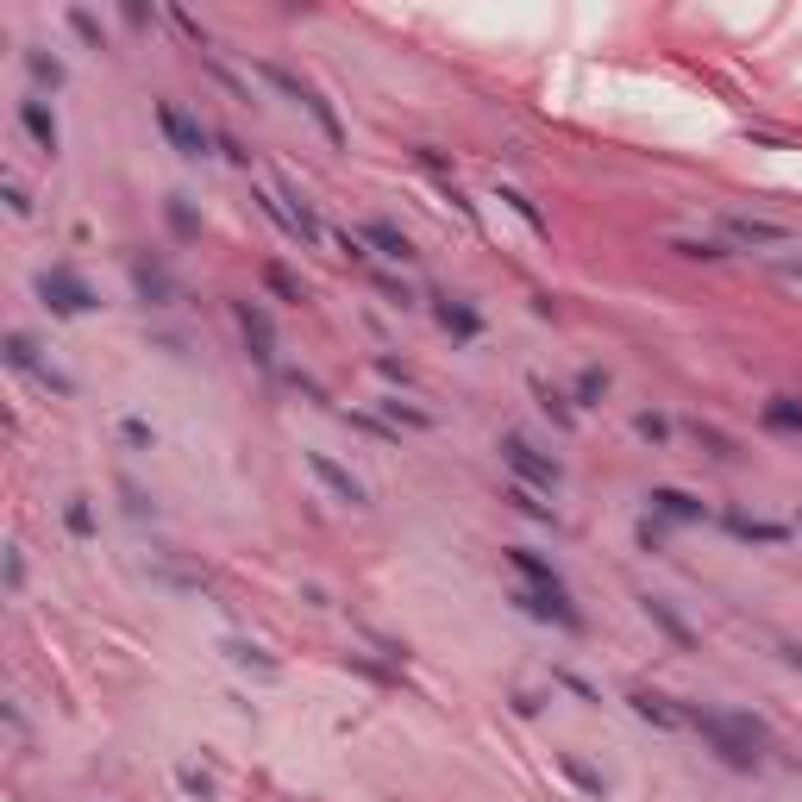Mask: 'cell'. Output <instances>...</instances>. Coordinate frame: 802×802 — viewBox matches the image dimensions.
Returning a JSON list of instances; mask_svg holds the SVG:
<instances>
[{
  "label": "cell",
  "instance_id": "60d3db41",
  "mask_svg": "<svg viewBox=\"0 0 802 802\" xmlns=\"http://www.w3.org/2000/svg\"><path fill=\"white\" fill-rule=\"evenodd\" d=\"M796 533H802V514H796Z\"/></svg>",
  "mask_w": 802,
  "mask_h": 802
},
{
  "label": "cell",
  "instance_id": "e0dca14e",
  "mask_svg": "<svg viewBox=\"0 0 802 802\" xmlns=\"http://www.w3.org/2000/svg\"><path fill=\"white\" fill-rule=\"evenodd\" d=\"M433 314H439V326H445L452 339H477V333H483V314L470 308V301H452V295H445Z\"/></svg>",
  "mask_w": 802,
  "mask_h": 802
},
{
  "label": "cell",
  "instance_id": "cb8c5ba5",
  "mask_svg": "<svg viewBox=\"0 0 802 802\" xmlns=\"http://www.w3.org/2000/svg\"><path fill=\"white\" fill-rule=\"evenodd\" d=\"M602 395H608V370H577V408H602Z\"/></svg>",
  "mask_w": 802,
  "mask_h": 802
},
{
  "label": "cell",
  "instance_id": "484cf974",
  "mask_svg": "<svg viewBox=\"0 0 802 802\" xmlns=\"http://www.w3.org/2000/svg\"><path fill=\"white\" fill-rule=\"evenodd\" d=\"M63 527L76 533V539H94V508H88V495H69V502H63Z\"/></svg>",
  "mask_w": 802,
  "mask_h": 802
},
{
  "label": "cell",
  "instance_id": "5b68a950",
  "mask_svg": "<svg viewBox=\"0 0 802 802\" xmlns=\"http://www.w3.org/2000/svg\"><path fill=\"white\" fill-rule=\"evenodd\" d=\"M157 132L170 138V151H182V157H207V126L188 120L176 101H157Z\"/></svg>",
  "mask_w": 802,
  "mask_h": 802
},
{
  "label": "cell",
  "instance_id": "4fadbf2b",
  "mask_svg": "<svg viewBox=\"0 0 802 802\" xmlns=\"http://www.w3.org/2000/svg\"><path fill=\"white\" fill-rule=\"evenodd\" d=\"M721 226H727V239H734V245H784L790 239L777 220H752V214H727Z\"/></svg>",
  "mask_w": 802,
  "mask_h": 802
},
{
  "label": "cell",
  "instance_id": "3957f363",
  "mask_svg": "<svg viewBox=\"0 0 802 802\" xmlns=\"http://www.w3.org/2000/svg\"><path fill=\"white\" fill-rule=\"evenodd\" d=\"M508 602H521V615H533V621H552V627H564V633H583V608L571 602V589H564V583H552V589L521 583Z\"/></svg>",
  "mask_w": 802,
  "mask_h": 802
},
{
  "label": "cell",
  "instance_id": "9a60e30c",
  "mask_svg": "<svg viewBox=\"0 0 802 802\" xmlns=\"http://www.w3.org/2000/svg\"><path fill=\"white\" fill-rule=\"evenodd\" d=\"M364 245H376V257H389V264H408V257H414V239L401 226H389V220H370Z\"/></svg>",
  "mask_w": 802,
  "mask_h": 802
},
{
  "label": "cell",
  "instance_id": "52a82bcc",
  "mask_svg": "<svg viewBox=\"0 0 802 802\" xmlns=\"http://www.w3.org/2000/svg\"><path fill=\"white\" fill-rule=\"evenodd\" d=\"M232 314H239V333L251 345V358L264 370H276V326H270V314L257 308V301H232Z\"/></svg>",
  "mask_w": 802,
  "mask_h": 802
},
{
  "label": "cell",
  "instance_id": "603a6c76",
  "mask_svg": "<svg viewBox=\"0 0 802 802\" xmlns=\"http://www.w3.org/2000/svg\"><path fill=\"white\" fill-rule=\"evenodd\" d=\"M765 427L802 433V401H796V395H771V401H765Z\"/></svg>",
  "mask_w": 802,
  "mask_h": 802
},
{
  "label": "cell",
  "instance_id": "ac0fdd59",
  "mask_svg": "<svg viewBox=\"0 0 802 802\" xmlns=\"http://www.w3.org/2000/svg\"><path fill=\"white\" fill-rule=\"evenodd\" d=\"M721 527L746 539V546H784V527H771V521H752V514H721Z\"/></svg>",
  "mask_w": 802,
  "mask_h": 802
},
{
  "label": "cell",
  "instance_id": "74e56055",
  "mask_svg": "<svg viewBox=\"0 0 802 802\" xmlns=\"http://www.w3.org/2000/svg\"><path fill=\"white\" fill-rule=\"evenodd\" d=\"M7 207H13L19 220H26V214H32V195H26V188H19V182H7Z\"/></svg>",
  "mask_w": 802,
  "mask_h": 802
},
{
  "label": "cell",
  "instance_id": "d6986e66",
  "mask_svg": "<svg viewBox=\"0 0 802 802\" xmlns=\"http://www.w3.org/2000/svg\"><path fill=\"white\" fill-rule=\"evenodd\" d=\"M508 564H514V571H521L533 589H552V583H564V577L552 571V564L539 558V552H527V546H508Z\"/></svg>",
  "mask_w": 802,
  "mask_h": 802
},
{
  "label": "cell",
  "instance_id": "8fae6325",
  "mask_svg": "<svg viewBox=\"0 0 802 802\" xmlns=\"http://www.w3.org/2000/svg\"><path fill=\"white\" fill-rule=\"evenodd\" d=\"M646 502H652V514H665V521H683V527H702V521H709V502H696L690 489H652Z\"/></svg>",
  "mask_w": 802,
  "mask_h": 802
},
{
  "label": "cell",
  "instance_id": "836d02e7",
  "mask_svg": "<svg viewBox=\"0 0 802 802\" xmlns=\"http://www.w3.org/2000/svg\"><path fill=\"white\" fill-rule=\"evenodd\" d=\"M383 414H389V420H408V427H433L427 408H401V401H383Z\"/></svg>",
  "mask_w": 802,
  "mask_h": 802
},
{
  "label": "cell",
  "instance_id": "f546056e",
  "mask_svg": "<svg viewBox=\"0 0 802 802\" xmlns=\"http://www.w3.org/2000/svg\"><path fill=\"white\" fill-rule=\"evenodd\" d=\"M264 282H270V289H276L282 301H308V289H301V282H295L289 270H282V264H264Z\"/></svg>",
  "mask_w": 802,
  "mask_h": 802
},
{
  "label": "cell",
  "instance_id": "2e32d148",
  "mask_svg": "<svg viewBox=\"0 0 802 802\" xmlns=\"http://www.w3.org/2000/svg\"><path fill=\"white\" fill-rule=\"evenodd\" d=\"M527 389H533V401H539V414H546V420H552L558 433H571V427H577V408H571V401H564V395H558V389L546 383V376H533Z\"/></svg>",
  "mask_w": 802,
  "mask_h": 802
},
{
  "label": "cell",
  "instance_id": "4316f807",
  "mask_svg": "<svg viewBox=\"0 0 802 802\" xmlns=\"http://www.w3.org/2000/svg\"><path fill=\"white\" fill-rule=\"evenodd\" d=\"M671 251L690 257V264H721L727 257V245H715V239H671Z\"/></svg>",
  "mask_w": 802,
  "mask_h": 802
},
{
  "label": "cell",
  "instance_id": "30bf717a",
  "mask_svg": "<svg viewBox=\"0 0 802 802\" xmlns=\"http://www.w3.org/2000/svg\"><path fill=\"white\" fill-rule=\"evenodd\" d=\"M19 126H26V138H32L44 157H57L63 138H57V113L44 107V94H26V101H19Z\"/></svg>",
  "mask_w": 802,
  "mask_h": 802
},
{
  "label": "cell",
  "instance_id": "83f0119b",
  "mask_svg": "<svg viewBox=\"0 0 802 802\" xmlns=\"http://www.w3.org/2000/svg\"><path fill=\"white\" fill-rule=\"evenodd\" d=\"M63 19H69V32H76V38L88 44V51H107V32H101V26H94V13H82V7H69Z\"/></svg>",
  "mask_w": 802,
  "mask_h": 802
},
{
  "label": "cell",
  "instance_id": "277c9868",
  "mask_svg": "<svg viewBox=\"0 0 802 802\" xmlns=\"http://www.w3.org/2000/svg\"><path fill=\"white\" fill-rule=\"evenodd\" d=\"M38 295H44V308L63 314V320H76V314H88V308H101V295H94L76 270H63V264H51V270L38 276Z\"/></svg>",
  "mask_w": 802,
  "mask_h": 802
},
{
  "label": "cell",
  "instance_id": "7a4b0ae2",
  "mask_svg": "<svg viewBox=\"0 0 802 802\" xmlns=\"http://www.w3.org/2000/svg\"><path fill=\"white\" fill-rule=\"evenodd\" d=\"M502 464L514 470V483H527V489H558L564 483V464L552 458V452H539V445L527 439V433H502Z\"/></svg>",
  "mask_w": 802,
  "mask_h": 802
},
{
  "label": "cell",
  "instance_id": "ba28073f",
  "mask_svg": "<svg viewBox=\"0 0 802 802\" xmlns=\"http://www.w3.org/2000/svg\"><path fill=\"white\" fill-rule=\"evenodd\" d=\"M7 364H13V370H26V376H38V383H44V389H57V395H76V383H69V376H57V370H44V364H38L32 333H7Z\"/></svg>",
  "mask_w": 802,
  "mask_h": 802
},
{
  "label": "cell",
  "instance_id": "4dcf8cb0",
  "mask_svg": "<svg viewBox=\"0 0 802 802\" xmlns=\"http://www.w3.org/2000/svg\"><path fill=\"white\" fill-rule=\"evenodd\" d=\"M502 201H508V207H514V214H521V220H527V226L539 232V239H552V226H546V220H539V214H533V201L521 195V188H502Z\"/></svg>",
  "mask_w": 802,
  "mask_h": 802
},
{
  "label": "cell",
  "instance_id": "e575fe53",
  "mask_svg": "<svg viewBox=\"0 0 802 802\" xmlns=\"http://www.w3.org/2000/svg\"><path fill=\"white\" fill-rule=\"evenodd\" d=\"M564 777H571V784H583L589 796H602V777H596V771H583L577 759H564Z\"/></svg>",
  "mask_w": 802,
  "mask_h": 802
},
{
  "label": "cell",
  "instance_id": "44dd1931",
  "mask_svg": "<svg viewBox=\"0 0 802 802\" xmlns=\"http://www.w3.org/2000/svg\"><path fill=\"white\" fill-rule=\"evenodd\" d=\"M26 76H32V88L38 94H57L69 76H63V63L51 57V51H26Z\"/></svg>",
  "mask_w": 802,
  "mask_h": 802
},
{
  "label": "cell",
  "instance_id": "f35d334b",
  "mask_svg": "<svg viewBox=\"0 0 802 802\" xmlns=\"http://www.w3.org/2000/svg\"><path fill=\"white\" fill-rule=\"evenodd\" d=\"M640 546H646V552H658V546H665V533H658L652 521H640Z\"/></svg>",
  "mask_w": 802,
  "mask_h": 802
},
{
  "label": "cell",
  "instance_id": "f1b7e54d",
  "mask_svg": "<svg viewBox=\"0 0 802 802\" xmlns=\"http://www.w3.org/2000/svg\"><path fill=\"white\" fill-rule=\"evenodd\" d=\"M120 439L132 445V452H151V445H157V433H151V420H138V414H126V420H120Z\"/></svg>",
  "mask_w": 802,
  "mask_h": 802
},
{
  "label": "cell",
  "instance_id": "d4e9b609",
  "mask_svg": "<svg viewBox=\"0 0 802 802\" xmlns=\"http://www.w3.org/2000/svg\"><path fill=\"white\" fill-rule=\"evenodd\" d=\"M232 652V665H251L257 677H276V658H264V646H251V640H226Z\"/></svg>",
  "mask_w": 802,
  "mask_h": 802
},
{
  "label": "cell",
  "instance_id": "8992f818",
  "mask_svg": "<svg viewBox=\"0 0 802 802\" xmlns=\"http://www.w3.org/2000/svg\"><path fill=\"white\" fill-rule=\"evenodd\" d=\"M308 470H314V483H320L326 495H339L345 508H364V502H370V489H364L358 477H351V470H345L339 458H326V452H308Z\"/></svg>",
  "mask_w": 802,
  "mask_h": 802
},
{
  "label": "cell",
  "instance_id": "7c38bea8",
  "mask_svg": "<svg viewBox=\"0 0 802 802\" xmlns=\"http://www.w3.org/2000/svg\"><path fill=\"white\" fill-rule=\"evenodd\" d=\"M640 608H646V621H652L658 633H665L671 646H683V652L696 646V633H690V621H683V615H677V608H671L665 596H640Z\"/></svg>",
  "mask_w": 802,
  "mask_h": 802
},
{
  "label": "cell",
  "instance_id": "d590c367",
  "mask_svg": "<svg viewBox=\"0 0 802 802\" xmlns=\"http://www.w3.org/2000/svg\"><path fill=\"white\" fill-rule=\"evenodd\" d=\"M7 589H26V558H19V546L7 552Z\"/></svg>",
  "mask_w": 802,
  "mask_h": 802
},
{
  "label": "cell",
  "instance_id": "8d00e7d4",
  "mask_svg": "<svg viewBox=\"0 0 802 802\" xmlns=\"http://www.w3.org/2000/svg\"><path fill=\"white\" fill-rule=\"evenodd\" d=\"M170 226H176V232H195V214L182 207V195H170Z\"/></svg>",
  "mask_w": 802,
  "mask_h": 802
},
{
  "label": "cell",
  "instance_id": "7402d4cb",
  "mask_svg": "<svg viewBox=\"0 0 802 802\" xmlns=\"http://www.w3.org/2000/svg\"><path fill=\"white\" fill-rule=\"evenodd\" d=\"M502 502H514L521 514H533V521H546V527H558V508H552V502H539V489H527V483H508V489H502Z\"/></svg>",
  "mask_w": 802,
  "mask_h": 802
},
{
  "label": "cell",
  "instance_id": "1f68e13d",
  "mask_svg": "<svg viewBox=\"0 0 802 802\" xmlns=\"http://www.w3.org/2000/svg\"><path fill=\"white\" fill-rule=\"evenodd\" d=\"M176 784H182L188 796H195V802H214V777L195 771V765H182V771H176Z\"/></svg>",
  "mask_w": 802,
  "mask_h": 802
},
{
  "label": "cell",
  "instance_id": "5bb4252c",
  "mask_svg": "<svg viewBox=\"0 0 802 802\" xmlns=\"http://www.w3.org/2000/svg\"><path fill=\"white\" fill-rule=\"evenodd\" d=\"M627 702H633V715H640V721L665 727V734H671V727H690V721H683V709H677V702H671V696H658V690H633Z\"/></svg>",
  "mask_w": 802,
  "mask_h": 802
},
{
  "label": "cell",
  "instance_id": "6da1fadb",
  "mask_svg": "<svg viewBox=\"0 0 802 802\" xmlns=\"http://www.w3.org/2000/svg\"><path fill=\"white\" fill-rule=\"evenodd\" d=\"M683 721L696 727L702 740H709V752L727 765V771H759V746H765V734H759V721L752 715H727V709H683Z\"/></svg>",
  "mask_w": 802,
  "mask_h": 802
},
{
  "label": "cell",
  "instance_id": "ab89813d",
  "mask_svg": "<svg viewBox=\"0 0 802 802\" xmlns=\"http://www.w3.org/2000/svg\"><path fill=\"white\" fill-rule=\"evenodd\" d=\"M784 658H790V665H796V671H802V646H784Z\"/></svg>",
  "mask_w": 802,
  "mask_h": 802
},
{
  "label": "cell",
  "instance_id": "d6a6232c",
  "mask_svg": "<svg viewBox=\"0 0 802 802\" xmlns=\"http://www.w3.org/2000/svg\"><path fill=\"white\" fill-rule=\"evenodd\" d=\"M633 433H640L646 445H665V439H671V420H665V414H652V408H646L640 420H633Z\"/></svg>",
  "mask_w": 802,
  "mask_h": 802
},
{
  "label": "cell",
  "instance_id": "ffe728a7",
  "mask_svg": "<svg viewBox=\"0 0 802 802\" xmlns=\"http://www.w3.org/2000/svg\"><path fill=\"white\" fill-rule=\"evenodd\" d=\"M301 107H308V120L326 132V145H333V151H345V126H339V113H333V101H326V94H314L308 88V101H301Z\"/></svg>",
  "mask_w": 802,
  "mask_h": 802
},
{
  "label": "cell",
  "instance_id": "9c48e42d",
  "mask_svg": "<svg viewBox=\"0 0 802 802\" xmlns=\"http://www.w3.org/2000/svg\"><path fill=\"white\" fill-rule=\"evenodd\" d=\"M132 289H138L145 308H170L176 301V282H170V270H163L157 257H132Z\"/></svg>",
  "mask_w": 802,
  "mask_h": 802
}]
</instances>
